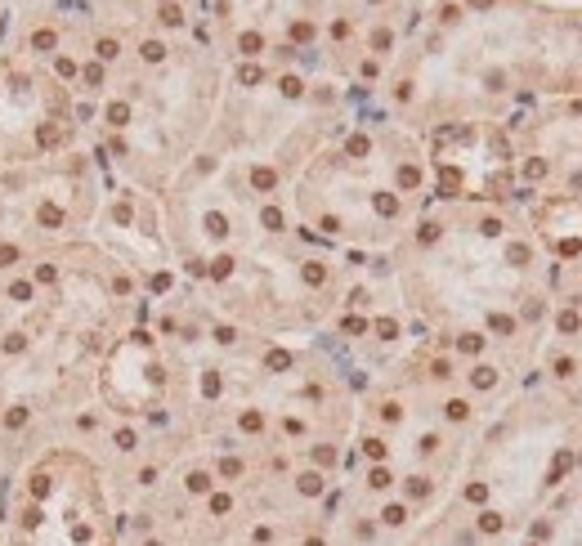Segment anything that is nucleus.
<instances>
[{"mask_svg": "<svg viewBox=\"0 0 582 546\" xmlns=\"http://www.w3.org/2000/svg\"><path fill=\"white\" fill-rule=\"evenodd\" d=\"M9 295H14V300H27V295H32V287H27V282H14V287H9Z\"/></svg>", "mask_w": 582, "mask_h": 546, "instance_id": "f257e3e1", "label": "nucleus"}, {"mask_svg": "<svg viewBox=\"0 0 582 546\" xmlns=\"http://www.w3.org/2000/svg\"><path fill=\"white\" fill-rule=\"evenodd\" d=\"M54 45V32H36V49H50Z\"/></svg>", "mask_w": 582, "mask_h": 546, "instance_id": "f03ea898", "label": "nucleus"}, {"mask_svg": "<svg viewBox=\"0 0 582 546\" xmlns=\"http://www.w3.org/2000/svg\"><path fill=\"white\" fill-rule=\"evenodd\" d=\"M9 260H18V251L14 246H0V264H9Z\"/></svg>", "mask_w": 582, "mask_h": 546, "instance_id": "7ed1b4c3", "label": "nucleus"}]
</instances>
